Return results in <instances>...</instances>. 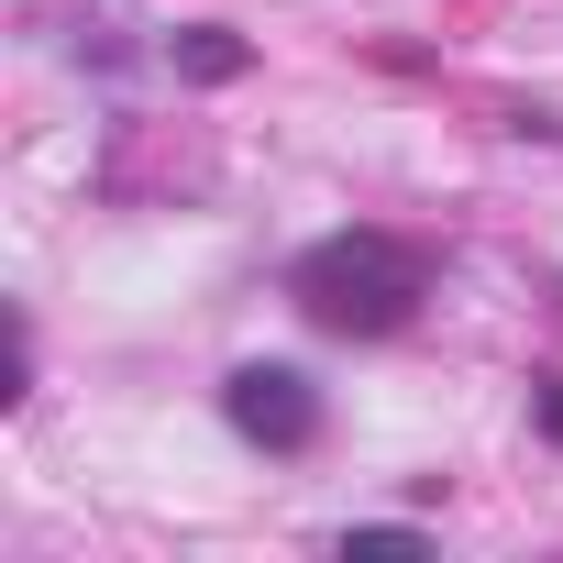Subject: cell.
Returning <instances> with one entry per match:
<instances>
[{
  "mask_svg": "<svg viewBox=\"0 0 563 563\" xmlns=\"http://www.w3.org/2000/svg\"><path fill=\"white\" fill-rule=\"evenodd\" d=\"M420 299H431V254H420L409 232H387V221L321 232V243L288 265V310H299L310 332H332V343H387V332L420 321Z\"/></svg>",
  "mask_w": 563,
  "mask_h": 563,
  "instance_id": "1",
  "label": "cell"
},
{
  "mask_svg": "<svg viewBox=\"0 0 563 563\" xmlns=\"http://www.w3.org/2000/svg\"><path fill=\"white\" fill-rule=\"evenodd\" d=\"M221 420H232L254 453L299 464V453L321 442V420H332V409H321V387H310L299 365H232V376H221Z\"/></svg>",
  "mask_w": 563,
  "mask_h": 563,
  "instance_id": "2",
  "label": "cell"
},
{
  "mask_svg": "<svg viewBox=\"0 0 563 563\" xmlns=\"http://www.w3.org/2000/svg\"><path fill=\"white\" fill-rule=\"evenodd\" d=\"M166 67H177L188 89H221V78H243V67H254V45H243V34H221V23H188V34L166 45Z\"/></svg>",
  "mask_w": 563,
  "mask_h": 563,
  "instance_id": "3",
  "label": "cell"
},
{
  "mask_svg": "<svg viewBox=\"0 0 563 563\" xmlns=\"http://www.w3.org/2000/svg\"><path fill=\"white\" fill-rule=\"evenodd\" d=\"M530 420H541V442L563 453V376H552V365H530Z\"/></svg>",
  "mask_w": 563,
  "mask_h": 563,
  "instance_id": "4",
  "label": "cell"
},
{
  "mask_svg": "<svg viewBox=\"0 0 563 563\" xmlns=\"http://www.w3.org/2000/svg\"><path fill=\"white\" fill-rule=\"evenodd\" d=\"M343 552H420V530L409 519H365V530H343Z\"/></svg>",
  "mask_w": 563,
  "mask_h": 563,
  "instance_id": "5",
  "label": "cell"
}]
</instances>
